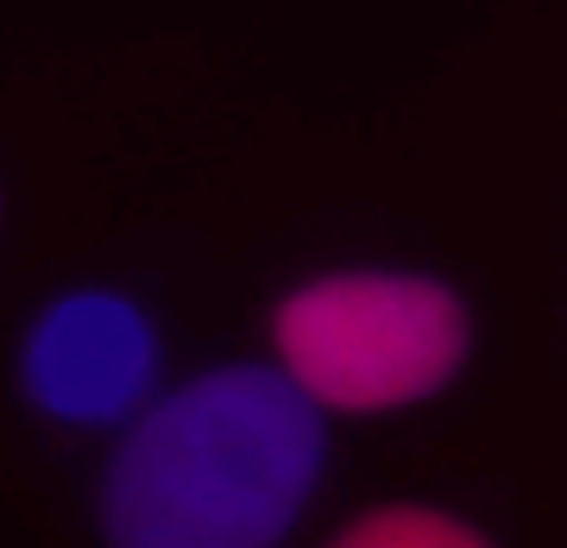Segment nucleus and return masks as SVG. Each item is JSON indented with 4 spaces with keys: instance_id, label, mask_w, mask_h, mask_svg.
<instances>
[{
    "instance_id": "20e7f679",
    "label": "nucleus",
    "mask_w": 567,
    "mask_h": 548,
    "mask_svg": "<svg viewBox=\"0 0 567 548\" xmlns=\"http://www.w3.org/2000/svg\"><path fill=\"white\" fill-rule=\"evenodd\" d=\"M328 548H498L486 529L442 505H372Z\"/></svg>"
},
{
    "instance_id": "f03ea898",
    "label": "nucleus",
    "mask_w": 567,
    "mask_h": 548,
    "mask_svg": "<svg viewBox=\"0 0 567 548\" xmlns=\"http://www.w3.org/2000/svg\"><path fill=\"white\" fill-rule=\"evenodd\" d=\"M278 372L316 410L391 416L442 397L473 353V309L435 271L353 265L284 290L271 309Z\"/></svg>"
},
{
    "instance_id": "f257e3e1",
    "label": "nucleus",
    "mask_w": 567,
    "mask_h": 548,
    "mask_svg": "<svg viewBox=\"0 0 567 548\" xmlns=\"http://www.w3.org/2000/svg\"><path fill=\"white\" fill-rule=\"evenodd\" d=\"M322 461V410L284 372L215 365L121 435L102 473V536L107 548H278Z\"/></svg>"
},
{
    "instance_id": "7ed1b4c3",
    "label": "nucleus",
    "mask_w": 567,
    "mask_h": 548,
    "mask_svg": "<svg viewBox=\"0 0 567 548\" xmlns=\"http://www.w3.org/2000/svg\"><path fill=\"white\" fill-rule=\"evenodd\" d=\"M145 360L152 341L133 309L114 297H70L25 347V385L58 416H107L140 391Z\"/></svg>"
}]
</instances>
